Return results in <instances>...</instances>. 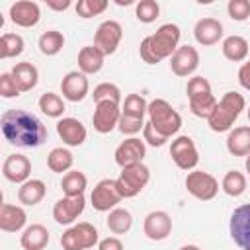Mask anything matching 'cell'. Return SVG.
<instances>
[{
  "instance_id": "cell-1",
  "label": "cell",
  "mask_w": 250,
  "mask_h": 250,
  "mask_svg": "<svg viewBox=\"0 0 250 250\" xmlns=\"http://www.w3.org/2000/svg\"><path fill=\"white\" fill-rule=\"evenodd\" d=\"M0 129L4 139L20 148H37L49 137L43 121L35 113L21 107L6 109L0 117Z\"/></svg>"
},
{
  "instance_id": "cell-2",
  "label": "cell",
  "mask_w": 250,
  "mask_h": 250,
  "mask_svg": "<svg viewBox=\"0 0 250 250\" xmlns=\"http://www.w3.org/2000/svg\"><path fill=\"white\" fill-rule=\"evenodd\" d=\"M182 31L176 23H162L152 35H146L139 45V55L143 62L156 64L164 59H170L180 47Z\"/></svg>"
},
{
  "instance_id": "cell-3",
  "label": "cell",
  "mask_w": 250,
  "mask_h": 250,
  "mask_svg": "<svg viewBox=\"0 0 250 250\" xmlns=\"http://www.w3.org/2000/svg\"><path fill=\"white\" fill-rule=\"evenodd\" d=\"M246 107V100L238 92H225L223 98L217 102L213 113L207 117V125L215 133H227L232 129L234 121L240 117L242 109Z\"/></svg>"
},
{
  "instance_id": "cell-4",
  "label": "cell",
  "mask_w": 250,
  "mask_h": 250,
  "mask_svg": "<svg viewBox=\"0 0 250 250\" xmlns=\"http://www.w3.org/2000/svg\"><path fill=\"white\" fill-rule=\"evenodd\" d=\"M146 115H148V121L152 123V127L166 139L174 137L182 127V115L164 98H156V100L148 102Z\"/></svg>"
},
{
  "instance_id": "cell-5",
  "label": "cell",
  "mask_w": 250,
  "mask_h": 250,
  "mask_svg": "<svg viewBox=\"0 0 250 250\" xmlns=\"http://www.w3.org/2000/svg\"><path fill=\"white\" fill-rule=\"evenodd\" d=\"M115 182H117V189H119L121 197L131 199V197L139 195L150 182V168L145 162L125 166V168H121V174H119V178H115Z\"/></svg>"
},
{
  "instance_id": "cell-6",
  "label": "cell",
  "mask_w": 250,
  "mask_h": 250,
  "mask_svg": "<svg viewBox=\"0 0 250 250\" xmlns=\"http://www.w3.org/2000/svg\"><path fill=\"white\" fill-rule=\"evenodd\" d=\"M100 242V232L92 223H74L61 234L62 250H90Z\"/></svg>"
},
{
  "instance_id": "cell-7",
  "label": "cell",
  "mask_w": 250,
  "mask_h": 250,
  "mask_svg": "<svg viewBox=\"0 0 250 250\" xmlns=\"http://www.w3.org/2000/svg\"><path fill=\"white\" fill-rule=\"evenodd\" d=\"M184 186L188 189V193L199 201H211L215 199V195L219 193V182L213 174L203 172V170H191L188 172Z\"/></svg>"
},
{
  "instance_id": "cell-8",
  "label": "cell",
  "mask_w": 250,
  "mask_h": 250,
  "mask_svg": "<svg viewBox=\"0 0 250 250\" xmlns=\"http://www.w3.org/2000/svg\"><path fill=\"white\" fill-rule=\"evenodd\" d=\"M170 156H172L174 164L180 170H186V172L195 170V166L199 164L197 146H195L193 139L188 137V135H180V137H176L172 141V145H170Z\"/></svg>"
},
{
  "instance_id": "cell-9",
  "label": "cell",
  "mask_w": 250,
  "mask_h": 250,
  "mask_svg": "<svg viewBox=\"0 0 250 250\" xmlns=\"http://www.w3.org/2000/svg\"><path fill=\"white\" fill-rule=\"evenodd\" d=\"M121 199H123V197H121V193H119V189H117V182H115L113 178H104V180H100V182L94 186L92 193H90V203H92V207H94L96 211H100V213H105V211L115 209Z\"/></svg>"
},
{
  "instance_id": "cell-10",
  "label": "cell",
  "mask_w": 250,
  "mask_h": 250,
  "mask_svg": "<svg viewBox=\"0 0 250 250\" xmlns=\"http://www.w3.org/2000/svg\"><path fill=\"white\" fill-rule=\"evenodd\" d=\"M229 232L240 250H250V203L238 205L229 221Z\"/></svg>"
},
{
  "instance_id": "cell-11",
  "label": "cell",
  "mask_w": 250,
  "mask_h": 250,
  "mask_svg": "<svg viewBox=\"0 0 250 250\" xmlns=\"http://www.w3.org/2000/svg\"><path fill=\"white\" fill-rule=\"evenodd\" d=\"M123 39V27L115 20H105L98 25L94 33V47H98L105 57L113 55Z\"/></svg>"
},
{
  "instance_id": "cell-12",
  "label": "cell",
  "mask_w": 250,
  "mask_h": 250,
  "mask_svg": "<svg viewBox=\"0 0 250 250\" xmlns=\"http://www.w3.org/2000/svg\"><path fill=\"white\" fill-rule=\"evenodd\" d=\"M84 209H86V197L84 195H76V197L64 195L53 205V219L57 225L72 227L76 223V219L84 213Z\"/></svg>"
},
{
  "instance_id": "cell-13",
  "label": "cell",
  "mask_w": 250,
  "mask_h": 250,
  "mask_svg": "<svg viewBox=\"0 0 250 250\" xmlns=\"http://www.w3.org/2000/svg\"><path fill=\"white\" fill-rule=\"evenodd\" d=\"M119 119H121V104H115V102L96 104V109L92 115V125L100 135H107L113 129H117Z\"/></svg>"
},
{
  "instance_id": "cell-14",
  "label": "cell",
  "mask_w": 250,
  "mask_h": 250,
  "mask_svg": "<svg viewBox=\"0 0 250 250\" xmlns=\"http://www.w3.org/2000/svg\"><path fill=\"white\" fill-rule=\"evenodd\" d=\"M61 94L64 100L72 102V104H78L82 102L88 94H90V82H88V76L80 70H70L62 76L61 80Z\"/></svg>"
},
{
  "instance_id": "cell-15",
  "label": "cell",
  "mask_w": 250,
  "mask_h": 250,
  "mask_svg": "<svg viewBox=\"0 0 250 250\" xmlns=\"http://www.w3.org/2000/svg\"><path fill=\"white\" fill-rule=\"evenodd\" d=\"M199 66V51L191 45H180L170 57V68L176 76H191Z\"/></svg>"
},
{
  "instance_id": "cell-16",
  "label": "cell",
  "mask_w": 250,
  "mask_h": 250,
  "mask_svg": "<svg viewBox=\"0 0 250 250\" xmlns=\"http://www.w3.org/2000/svg\"><path fill=\"white\" fill-rule=\"evenodd\" d=\"M143 232L148 240H166L172 232V217L166 211H150L143 221Z\"/></svg>"
},
{
  "instance_id": "cell-17",
  "label": "cell",
  "mask_w": 250,
  "mask_h": 250,
  "mask_svg": "<svg viewBox=\"0 0 250 250\" xmlns=\"http://www.w3.org/2000/svg\"><path fill=\"white\" fill-rule=\"evenodd\" d=\"M113 156H115L117 166H121V168L131 166V164H139L146 156V145L139 137H129L123 143H119Z\"/></svg>"
},
{
  "instance_id": "cell-18",
  "label": "cell",
  "mask_w": 250,
  "mask_h": 250,
  "mask_svg": "<svg viewBox=\"0 0 250 250\" xmlns=\"http://www.w3.org/2000/svg\"><path fill=\"white\" fill-rule=\"evenodd\" d=\"M12 23L20 25V27H35L41 20V8L37 2L31 0H18L10 6L8 12Z\"/></svg>"
},
{
  "instance_id": "cell-19",
  "label": "cell",
  "mask_w": 250,
  "mask_h": 250,
  "mask_svg": "<svg viewBox=\"0 0 250 250\" xmlns=\"http://www.w3.org/2000/svg\"><path fill=\"white\" fill-rule=\"evenodd\" d=\"M57 135L61 137V141L66 146H80L84 145L88 131L84 127V123L76 117H61L57 121Z\"/></svg>"
},
{
  "instance_id": "cell-20",
  "label": "cell",
  "mask_w": 250,
  "mask_h": 250,
  "mask_svg": "<svg viewBox=\"0 0 250 250\" xmlns=\"http://www.w3.org/2000/svg\"><path fill=\"white\" fill-rule=\"evenodd\" d=\"M223 33H225V27L217 18H201L193 25V37L203 47L217 45L223 39Z\"/></svg>"
},
{
  "instance_id": "cell-21",
  "label": "cell",
  "mask_w": 250,
  "mask_h": 250,
  "mask_svg": "<svg viewBox=\"0 0 250 250\" xmlns=\"http://www.w3.org/2000/svg\"><path fill=\"white\" fill-rule=\"evenodd\" d=\"M2 176L12 184H23L31 176V162L25 154H10L2 164Z\"/></svg>"
},
{
  "instance_id": "cell-22",
  "label": "cell",
  "mask_w": 250,
  "mask_h": 250,
  "mask_svg": "<svg viewBox=\"0 0 250 250\" xmlns=\"http://www.w3.org/2000/svg\"><path fill=\"white\" fill-rule=\"evenodd\" d=\"M27 223V213L20 205L12 203H2L0 207V230L4 232H20L25 229Z\"/></svg>"
},
{
  "instance_id": "cell-23",
  "label": "cell",
  "mask_w": 250,
  "mask_h": 250,
  "mask_svg": "<svg viewBox=\"0 0 250 250\" xmlns=\"http://www.w3.org/2000/svg\"><path fill=\"white\" fill-rule=\"evenodd\" d=\"M49 230L41 223H33L21 230L20 244L23 250H45L49 244Z\"/></svg>"
},
{
  "instance_id": "cell-24",
  "label": "cell",
  "mask_w": 250,
  "mask_h": 250,
  "mask_svg": "<svg viewBox=\"0 0 250 250\" xmlns=\"http://www.w3.org/2000/svg\"><path fill=\"white\" fill-rule=\"evenodd\" d=\"M227 150L232 156H248L250 154V125H240V127H234L229 131Z\"/></svg>"
},
{
  "instance_id": "cell-25",
  "label": "cell",
  "mask_w": 250,
  "mask_h": 250,
  "mask_svg": "<svg viewBox=\"0 0 250 250\" xmlns=\"http://www.w3.org/2000/svg\"><path fill=\"white\" fill-rule=\"evenodd\" d=\"M104 61H105V55L94 45H86L78 51V70L84 72L86 76L100 72L104 66Z\"/></svg>"
},
{
  "instance_id": "cell-26",
  "label": "cell",
  "mask_w": 250,
  "mask_h": 250,
  "mask_svg": "<svg viewBox=\"0 0 250 250\" xmlns=\"http://www.w3.org/2000/svg\"><path fill=\"white\" fill-rule=\"evenodd\" d=\"M45 193H47L45 182L39 180V178H29L27 182H23V184L20 186V189H18V199H20L21 205L33 207V205H37V203L43 201Z\"/></svg>"
},
{
  "instance_id": "cell-27",
  "label": "cell",
  "mask_w": 250,
  "mask_h": 250,
  "mask_svg": "<svg viewBox=\"0 0 250 250\" xmlns=\"http://www.w3.org/2000/svg\"><path fill=\"white\" fill-rule=\"evenodd\" d=\"M10 72L16 80V84H18L20 92H29L39 82V70L33 62H27V61L25 62H16V66Z\"/></svg>"
},
{
  "instance_id": "cell-28",
  "label": "cell",
  "mask_w": 250,
  "mask_h": 250,
  "mask_svg": "<svg viewBox=\"0 0 250 250\" xmlns=\"http://www.w3.org/2000/svg\"><path fill=\"white\" fill-rule=\"evenodd\" d=\"M221 51H223V57L227 61H232V62H242L248 59V41L242 37V35H229L223 39L221 43Z\"/></svg>"
},
{
  "instance_id": "cell-29",
  "label": "cell",
  "mask_w": 250,
  "mask_h": 250,
  "mask_svg": "<svg viewBox=\"0 0 250 250\" xmlns=\"http://www.w3.org/2000/svg\"><path fill=\"white\" fill-rule=\"evenodd\" d=\"M72 164H74V156L68 148L64 146H55L49 154H47V166L51 172H57V174H66L72 170Z\"/></svg>"
},
{
  "instance_id": "cell-30",
  "label": "cell",
  "mask_w": 250,
  "mask_h": 250,
  "mask_svg": "<svg viewBox=\"0 0 250 250\" xmlns=\"http://www.w3.org/2000/svg\"><path fill=\"white\" fill-rule=\"evenodd\" d=\"M86 188H88V178H86V174L80 172V170H70V172H66V174L62 176V180H61V189H62V193L68 195V197L84 195Z\"/></svg>"
},
{
  "instance_id": "cell-31",
  "label": "cell",
  "mask_w": 250,
  "mask_h": 250,
  "mask_svg": "<svg viewBox=\"0 0 250 250\" xmlns=\"http://www.w3.org/2000/svg\"><path fill=\"white\" fill-rule=\"evenodd\" d=\"M37 47L41 51V55L45 57H55L62 51L64 47V35L57 29H47L39 35V41H37Z\"/></svg>"
},
{
  "instance_id": "cell-32",
  "label": "cell",
  "mask_w": 250,
  "mask_h": 250,
  "mask_svg": "<svg viewBox=\"0 0 250 250\" xmlns=\"http://www.w3.org/2000/svg\"><path fill=\"white\" fill-rule=\"evenodd\" d=\"M105 225L107 229L113 232V234H125L131 230L133 227V215L129 209H123V207H115L109 211L107 219H105Z\"/></svg>"
},
{
  "instance_id": "cell-33",
  "label": "cell",
  "mask_w": 250,
  "mask_h": 250,
  "mask_svg": "<svg viewBox=\"0 0 250 250\" xmlns=\"http://www.w3.org/2000/svg\"><path fill=\"white\" fill-rule=\"evenodd\" d=\"M246 176L238 170H229L225 176H223V182H221V189L229 195V197H240L244 191H246Z\"/></svg>"
},
{
  "instance_id": "cell-34",
  "label": "cell",
  "mask_w": 250,
  "mask_h": 250,
  "mask_svg": "<svg viewBox=\"0 0 250 250\" xmlns=\"http://www.w3.org/2000/svg\"><path fill=\"white\" fill-rule=\"evenodd\" d=\"M37 104H39V109H41L47 117H53V119H61L62 113H64V109H66L64 100H62L59 94H55V92H45V94H41V98H39Z\"/></svg>"
},
{
  "instance_id": "cell-35",
  "label": "cell",
  "mask_w": 250,
  "mask_h": 250,
  "mask_svg": "<svg viewBox=\"0 0 250 250\" xmlns=\"http://www.w3.org/2000/svg\"><path fill=\"white\" fill-rule=\"evenodd\" d=\"M25 49V41L20 33H2L0 37V59L20 57Z\"/></svg>"
},
{
  "instance_id": "cell-36",
  "label": "cell",
  "mask_w": 250,
  "mask_h": 250,
  "mask_svg": "<svg viewBox=\"0 0 250 250\" xmlns=\"http://www.w3.org/2000/svg\"><path fill=\"white\" fill-rule=\"evenodd\" d=\"M148 111V102L141 94H127L125 100L121 102V113L137 119H145Z\"/></svg>"
},
{
  "instance_id": "cell-37",
  "label": "cell",
  "mask_w": 250,
  "mask_h": 250,
  "mask_svg": "<svg viewBox=\"0 0 250 250\" xmlns=\"http://www.w3.org/2000/svg\"><path fill=\"white\" fill-rule=\"evenodd\" d=\"M189 100V111L195 115V117H201V119H207L215 105H217V98L213 96V92L209 94H201V96H195V98H188Z\"/></svg>"
},
{
  "instance_id": "cell-38",
  "label": "cell",
  "mask_w": 250,
  "mask_h": 250,
  "mask_svg": "<svg viewBox=\"0 0 250 250\" xmlns=\"http://www.w3.org/2000/svg\"><path fill=\"white\" fill-rule=\"evenodd\" d=\"M109 2L107 0H78L74 10H76V16L82 18V20H90L94 16H100L107 10Z\"/></svg>"
},
{
  "instance_id": "cell-39",
  "label": "cell",
  "mask_w": 250,
  "mask_h": 250,
  "mask_svg": "<svg viewBox=\"0 0 250 250\" xmlns=\"http://www.w3.org/2000/svg\"><path fill=\"white\" fill-rule=\"evenodd\" d=\"M92 100H94V104H100V102H115V104H121V90L113 82H100L94 88V92H92Z\"/></svg>"
},
{
  "instance_id": "cell-40",
  "label": "cell",
  "mask_w": 250,
  "mask_h": 250,
  "mask_svg": "<svg viewBox=\"0 0 250 250\" xmlns=\"http://www.w3.org/2000/svg\"><path fill=\"white\" fill-rule=\"evenodd\" d=\"M160 16V4L156 0H139L135 4V18L141 23H152Z\"/></svg>"
},
{
  "instance_id": "cell-41",
  "label": "cell",
  "mask_w": 250,
  "mask_h": 250,
  "mask_svg": "<svg viewBox=\"0 0 250 250\" xmlns=\"http://www.w3.org/2000/svg\"><path fill=\"white\" fill-rule=\"evenodd\" d=\"M227 14L234 21H246L250 18V2L248 0H229Z\"/></svg>"
},
{
  "instance_id": "cell-42",
  "label": "cell",
  "mask_w": 250,
  "mask_h": 250,
  "mask_svg": "<svg viewBox=\"0 0 250 250\" xmlns=\"http://www.w3.org/2000/svg\"><path fill=\"white\" fill-rule=\"evenodd\" d=\"M209 92H213V90H211V82L205 76H191L188 80V86H186L188 98H195V96L209 94Z\"/></svg>"
},
{
  "instance_id": "cell-43",
  "label": "cell",
  "mask_w": 250,
  "mask_h": 250,
  "mask_svg": "<svg viewBox=\"0 0 250 250\" xmlns=\"http://www.w3.org/2000/svg\"><path fill=\"white\" fill-rule=\"evenodd\" d=\"M145 123H146L145 119H137V117H129V115H123L121 113V119H119L117 129L123 135H127V137H135L137 133H141L145 129Z\"/></svg>"
},
{
  "instance_id": "cell-44",
  "label": "cell",
  "mask_w": 250,
  "mask_h": 250,
  "mask_svg": "<svg viewBox=\"0 0 250 250\" xmlns=\"http://www.w3.org/2000/svg\"><path fill=\"white\" fill-rule=\"evenodd\" d=\"M21 92L12 76V72H2L0 74V96L6 98V100H12V98H18Z\"/></svg>"
},
{
  "instance_id": "cell-45",
  "label": "cell",
  "mask_w": 250,
  "mask_h": 250,
  "mask_svg": "<svg viewBox=\"0 0 250 250\" xmlns=\"http://www.w3.org/2000/svg\"><path fill=\"white\" fill-rule=\"evenodd\" d=\"M143 141H145V145H150V146H154V148L164 146V145L168 143V139H166L164 135H160V133L152 127L150 121L145 123V129H143Z\"/></svg>"
},
{
  "instance_id": "cell-46",
  "label": "cell",
  "mask_w": 250,
  "mask_h": 250,
  "mask_svg": "<svg viewBox=\"0 0 250 250\" xmlns=\"http://www.w3.org/2000/svg\"><path fill=\"white\" fill-rule=\"evenodd\" d=\"M98 250H125V246L117 236H107L98 242Z\"/></svg>"
},
{
  "instance_id": "cell-47",
  "label": "cell",
  "mask_w": 250,
  "mask_h": 250,
  "mask_svg": "<svg viewBox=\"0 0 250 250\" xmlns=\"http://www.w3.org/2000/svg\"><path fill=\"white\" fill-rule=\"evenodd\" d=\"M238 84L250 92V59L238 68Z\"/></svg>"
},
{
  "instance_id": "cell-48",
  "label": "cell",
  "mask_w": 250,
  "mask_h": 250,
  "mask_svg": "<svg viewBox=\"0 0 250 250\" xmlns=\"http://www.w3.org/2000/svg\"><path fill=\"white\" fill-rule=\"evenodd\" d=\"M70 0H47V8L55 10V12H64L70 8Z\"/></svg>"
},
{
  "instance_id": "cell-49",
  "label": "cell",
  "mask_w": 250,
  "mask_h": 250,
  "mask_svg": "<svg viewBox=\"0 0 250 250\" xmlns=\"http://www.w3.org/2000/svg\"><path fill=\"white\" fill-rule=\"evenodd\" d=\"M178 250H201L197 244H184V246H180Z\"/></svg>"
},
{
  "instance_id": "cell-50",
  "label": "cell",
  "mask_w": 250,
  "mask_h": 250,
  "mask_svg": "<svg viewBox=\"0 0 250 250\" xmlns=\"http://www.w3.org/2000/svg\"><path fill=\"white\" fill-rule=\"evenodd\" d=\"M244 168H246V172H248V176H250V154L246 156V162H244Z\"/></svg>"
},
{
  "instance_id": "cell-51",
  "label": "cell",
  "mask_w": 250,
  "mask_h": 250,
  "mask_svg": "<svg viewBox=\"0 0 250 250\" xmlns=\"http://www.w3.org/2000/svg\"><path fill=\"white\" fill-rule=\"evenodd\" d=\"M119 6H127V4H131V0H115Z\"/></svg>"
},
{
  "instance_id": "cell-52",
  "label": "cell",
  "mask_w": 250,
  "mask_h": 250,
  "mask_svg": "<svg viewBox=\"0 0 250 250\" xmlns=\"http://www.w3.org/2000/svg\"><path fill=\"white\" fill-rule=\"evenodd\" d=\"M246 113H248V121H250V107H248V111H246Z\"/></svg>"
}]
</instances>
